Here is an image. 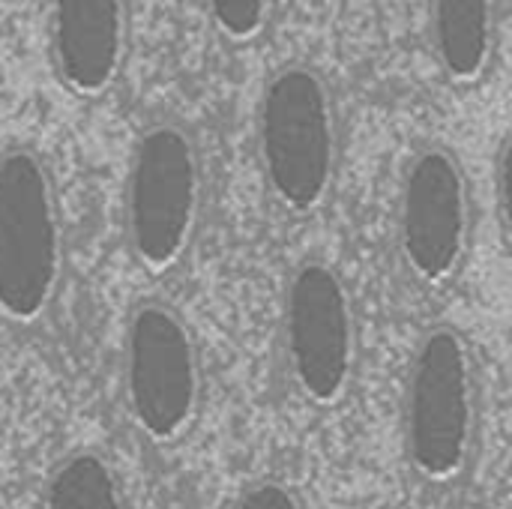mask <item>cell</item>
<instances>
[{
  "label": "cell",
  "instance_id": "cell-1",
  "mask_svg": "<svg viewBox=\"0 0 512 509\" xmlns=\"http://www.w3.org/2000/svg\"><path fill=\"white\" fill-rule=\"evenodd\" d=\"M483 432V369L474 342L450 324L426 330L411 354L402 444L417 480L456 486L474 468Z\"/></svg>",
  "mask_w": 512,
  "mask_h": 509
},
{
  "label": "cell",
  "instance_id": "cell-2",
  "mask_svg": "<svg viewBox=\"0 0 512 509\" xmlns=\"http://www.w3.org/2000/svg\"><path fill=\"white\" fill-rule=\"evenodd\" d=\"M255 138L276 204L297 216L321 210L339 174V114L330 84L315 66L291 63L264 81Z\"/></svg>",
  "mask_w": 512,
  "mask_h": 509
},
{
  "label": "cell",
  "instance_id": "cell-3",
  "mask_svg": "<svg viewBox=\"0 0 512 509\" xmlns=\"http://www.w3.org/2000/svg\"><path fill=\"white\" fill-rule=\"evenodd\" d=\"M204 159L195 135L177 120L144 126L129 153L123 189L126 246L150 276L174 273L198 234Z\"/></svg>",
  "mask_w": 512,
  "mask_h": 509
},
{
  "label": "cell",
  "instance_id": "cell-4",
  "mask_svg": "<svg viewBox=\"0 0 512 509\" xmlns=\"http://www.w3.org/2000/svg\"><path fill=\"white\" fill-rule=\"evenodd\" d=\"M63 282V216L48 162L24 144L0 153V318L39 321Z\"/></svg>",
  "mask_w": 512,
  "mask_h": 509
},
{
  "label": "cell",
  "instance_id": "cell-5",
  "mask_svg": "<svg viewBox=\"0 0 512 509\" xmlns=\"http://www.w3.org/2000/svg\"><path fill=\"white\" fill-rule=\"evenodd\" d=\"M123 396L132 426L156 447L180 444L204 396L201 351L192 324L162 300L129 312L123 336Z\"/></svg>",
  "mask_w": 512,
  "mask_h": 509
},
{
  "label": "cell",
  "instance_id": "cell-6",
  "mask_svg": "<svg viewBox=\"0 0 512 509\" xmlns=\"http://www.w3.org/2000/svg\"><path fill=\"white\" fill-rule=\"evenodd\" d=\"M282 336L297 393L315 408L339 405L357 375L360 333L351 288L330 261L306 258L288 276Z\"/></svg>",
  "mask_w": 512,
  "mask_h": 509
},
{
  "label": "cell",
  "instance_id": "cell-7",
  "mask_svg": "<svg viewBox=\"0 0 512 509\" xmlns=\"http://www.w3.org/2000/svg\"><path fill=\"white\" fill-rule=\"evenodd\" d=\"M474 204L459 156L426 144L402 168L396 198V243L408 273L426 288L450 285L471 252Z\"/></svg>",
  "mask_w": 512,
  "mask_h": 509
},
{
  "label": "cell",
  "instance_id": "cell-8",
  "mask_svg": "<svg viewBox=\"0 0 512 509\" xmlns=\"http://www.w3.org/2000/svg\"><path fill=\"white\" fill-rule=\"evenodd\" d=\"M129 0H48V54L66 93L105 96L126 63Z\"/></svg>",
  "mask_w": 512,
  "mask_h": 509
},
{
  "label": "cell",
  "instance_id": "cell-9",
  "mask_svg": "<svg viewBox=\"0 0 512 509\" xmlns=\"http://www.w3.org/2000/svg\"><path fill=\"white\" fill-rule=\"evenodd\" d=\"M495 0H432L429 42L441 72L453 84H474L495 57Z\"/></svg>",
  "mask_w": 512,
  "mask_h": 509
},
{
  "label": "cell",
  "instance_id": "cell-10",
  "mask_svg": "<svg viewBox=\"0 0 512 509\" xmlns=\"http://www.w3.org/2000/svg\"><path fill=\"white\" fill-rule=\"evenodd\" d=\"M42 509H126L120 471L99 450H75L48 474Z\"/></svg>",
  "mask_w": 512,
  "mask_h": 509
},
{
  "label": "cell",
  "instance_id": "cell-11",
  "mask_svg": "<svg viewBox=\"0 0 512 509\" xmlns=\"http://www.w3.org/2000/svg\"><path fill=\"white\" fill-rule=\"evenodd\" d=\"M216 33L234 45L255 42L270 18V0H204Z\"/></svg>",
  "mask_w": 512,
  "mask_h": 509
},
{
  "label": "cell",
  "instance_id": "cell-12",
  "mask_svg": "<svg viewBox=\"0 0 512 509\" xmlns=\"http://www.w3.org/2000/svg\"><path fill=\"white\" fill-rule=\"evenodd\" d=\"M234 509H309L300 492L282 480H258L240 492Z\"/></svg>",
  "mask_w": 512,
  "mask_h": 509
},
{
  "label": "cell",
  "instance_id": "cell-13",
  "mask_svg": "<svg viewBox=\"0 0 512 509\" xmlns=\"http://www.w3.org/2000/svg\"><path fill=\"white\" fill-rule=\"evenodd\" d=\"M495 204L504 246L512 255V135H507L495 156Z\"/></svg>",
  "mask_w": 512,
  "mask_h": 509
},
{
  "label": "cell",
  "instance_id": "cell-14",
  "mask_svg": "<svg viewBox=\"0 0 512 509\" xmlns=\"http://www.w3.org/2000/svg\"><path fill=\"white\" fill-rule=\"evenodd\" d=\"M450 509H489V507H483V504H456V507H450Z\"/></svg>",
  "mask_w": 512,
  "mask_h": 509
}]
</instances>
